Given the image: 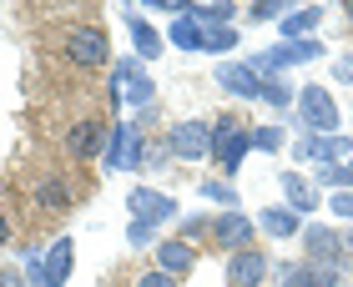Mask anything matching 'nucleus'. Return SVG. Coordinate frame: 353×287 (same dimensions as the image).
Listing matches in <instances>:
<instances>
[{
	"label": "nucleus",
	"mask_w": 353,
	"mask_h": 287,
	"mask_svg": "<svg viewBox=\"0 0 353 287\" xmlns=\"http://www.w3.org/2000/svg\"><path fill=\"white\" fill-rule=\"evenodd\" d=\"M192 267H197L192 242H182V237H176V242H157V273H167V277L176 282V277H187Z\"/></svg>",
	"instance_id": "obj_10"
},
{
	"label": "nucleus",
	"mask_w": 353,
	"mask_h": 287,
	"mask_svg": "<svg viewBox=\"0 0 353 287\" xmlns=\"http://www.w3.org/2000/svg\"><path fill=\"white\" fill-rule=\"evenodd\" d=\"M137 287H176V282H172V277H167V273H147V277H141V282H137Z\"/></svg>",
	"instance_id": "obj_32"
},
{
	"label": "nucleus",
	"mask_w": 353,
	"mask_h": 287,
	"mask_svg": "<svg viewBox=\"0 0 353 287\" xmlns=\"http://www.w3.org/2000/svg\"><path fill=\"white\" fill-rule=\"evenodd\" d=\"M348 167H353V162H348Z\"/></svg>",
	"instance_id": "obj_37"
},
{
	"label": "nucleus",
	"mask_w": 353,
	"mask_h": 287,
	"mask_svg": "<svg viewBox=\"0 0 353 287\" xmlns=\"http://www.w3.org/2000/svg\"><path fill=\"white\" fill-rule=\"evenodd\" d=\"M303 247H308L313 267H339L343 262V237L328 232V227H308L303 232Z\"/></svg>",
	"instance_id": "obj_8"
},
{
	"label": "nucleus",
	"mask_w": 353,
	"mask_h": 287,
	"mask_svg": "<svg viewBox=\"0 0 353 287\" xmlns=\"http://www.w3.org/2000/svg\"><path fill=\"white\" fill-rule=\"evenodd\" d=\"M283 0H252L248 6V21H283Z\"/></svg>",
	"instance_id": "obj_26"
},
{
	"label": "nucleus",
	"mask_w": 353,
	"mask_h": 287,
	"mask_svg": "<svg viewBox=\"0 0 353 287\" xmlns=\"http://www.w3.org/2000/svg\"><path fill=\"white\" fill-rule=\"evenodd\" d=\"M71 262H76L71 237H56V242H51V252H46V282H51V287H66V277H71Z\"/></svg>",
	"instance_id": "obj_13"
},
{
	"label": "nucleus",
	"mask_w": 353,
	"mask_h": 287,
	"mask_svg": "<svg viewBox=\"0 0 353 287\" xmlns=\"http://www.w3.org/2000/svg\"><path fill=\"white\" fill-rule=\"evenodd\" d=\"M66 56L76 61V66H86V71H96V66H106V61H111V51H106V36H101L96 25L71 30V36H66Z\"/></svg>",
	"instance_id": "obj_6"
},
{
	"label": "nucleus",
	"mask_w": 353,
	"mask_h": 287,
	"mask_svg": "<svg viewBox=\"0 0 353 287\" xmlns=\"http://www.w3.org/2000/svg\"><path fill=\"white\" fill-rule=\"evenodd\" d=\"M298 116L313 136H333L339 131V101L328 86H298Z\"/></svg>",
	"instance_id": "obj_1"
},
{
	"label": "nucleus",
	"mask_w": 353,
	"mask_h": 287,
	"mask_svg": "<svg viewBox=\"0 0 353 287\" xmlns=\"http://www.w3.org/2000/svg\"><path fill=\"white\" fill-rule=\"evenodd\" d=\"M263 277H268V257L263 252H252V247L232 252V262H228V282L232 287H258Z\"/></svg>",
	"instance_id": "obj_12"
},
{
	"label": "nucleus",
	"mask_w": 353,
	"mask_h": 287,
	"mask_svg": "<svg viewBox=\"0 0 353 287\" xmlns=\"http://www.w3.org/2000/svg\"><path fill=\"white\" fill-rule=\"evenodd\" d=\"M328 212H339V217L353 222V191H333V197H328Z\"/></svg>",
	"instance_id": "obj_30"
},
{
	"label": "nucleus",
	"mask_w": 353,
	"mask_h": 287,
	"mask_svg": "<svg viewBox=\"0 0 353 287\" xmlns=\"http://www.w3.org/2000/svg\"><path fill=\"white\" fill-rule=\"evenodd\" d=\"M293 86H288V81H278V76H272V81H263V101L268 106H278V111H288V101H293Z\"/></svg>",
	"instance_id": "obj_24"
},
{
	"label": "nucleus",
	"mask_w": 353,
	"mask_h": 287,
	"mask_svg": "<svg viewBox=\"0 0 353 287\" xmlns=\"http://www.w3.org/2000/svg\"><path fill=\"white\" fill-rule=\"evenodd\" d=\"M126 15V30H132V45H137V61H152V56H162V36L141 21L137 10H121Z\"/></svg>",
	"instance_id": "obj_15"
},
{
	"label": "nucleus",
	"mask_w": 353,
	"mask_h": 287,
	"mask_svg": "<svg viewBox=\"0 0 353 287\" xmlns=\"http://www.w3.org/2000/svg\"><path fill=\"white\" fill-rule=\"evenodd\" d=\"M318 21H323V6H303L293 15H283L278 30H283V41H308L313 30H318Z\"/></svg>",
	"instance_id": "obj_14"
},
{
	"label": "nucleus",
	"mask_w": 353,
	"mask_h": 287,
	"mask_svg": "<svg viewBox=\"0 0 353 287\" xmlns=\"http://www.w3.org/2000/svg\"><path fill=\"white\" fill-rule=\"evenodd\" d=\"M232 15H237V6H228V0H212V6H192V21H197L202 30H212V25H232Z\"/></svg>",
	"instance_id": "obj_18"
},
{
	"label": "nucleus",
	"mask_w": 353,
	"mask_h": 287,
	"mask_svg": "<svg viewBox=\"0 0 353 287\" xmlns=\"http://www.w3.org/2000/svg\"><path fill=\"white\" fill-rule=\"evenodd\" d=\"M202 232H207V217H192L182 227V242H192V237H202Z\"/></svg>",
	"instance_id": "obj_31"
},
{
	"label": "nucleus",
	"mask_w": 353,
	"mask_h": 287,
	"mask_svg": "<svg viewBox=\"0 0 353 287\" xmlns=\"http://www.w3.org/2000/svg\"><path fill=\"white\" fill-rule=\"evenodd\" d=\"M0 287H26V277L15 273V267H6V273H0Z\"/></svg>",
	"instance_id": "obj_34"
},
{
	"label": "nucleus",
	"mask_w": 353,
	"mask_h": 287,
	"mask_svg": "<svg viewBox=\"0 0 353 287\" xmlns=\"http://www.w3.org/2000/svg\"><path fill=\"white\" fill-rule=\"evenodd\" d=\"M152 96H157V86L141 71V61H117L111 66V101L117 106H152Z\"/></svg>",
	"instance_id": "obj_2"
},
{
	"label": "nucleus",
	"mask_w": 353,
	"mask_h": 287,
	"mask_svg": "<svg viewBox=\"0 0 353 287\" xmlns=\"http://www.w3.org/2000/svg\"><path fill=\"white\" fill-rule=\"evenodd\" d=\"M252 147H258V151H278L283 131H278V126H252Z\"/></svg>",
	"instance_id": "obj_27"
},
{
	"label": "nucleus",
	"mask_w": 353,
	"mask_h": 287,
	"mask_svg": "<svg viewBox=\"0 0 353 287\" xmlns=\"http://www.w3.org/2000/svg\"><path fill=\"white\" fill-rule=\"evenodd\" d=\"M283 287H328V277H323V267H313V262H298V267L283 262Z\"/></svg>",
	"instance_id": "obj_19"
},
{
	"label": "nucleus",
	"mask_w": 353,
	"mask_h": 287,
	"mask_svg": "<svg viewBox=\"0 0 353 287\" xmlns=\"http://www.w3.org/2000/svg\"><path fill=\"white\" fill-rule=\"evenodd\" d=\"M202 197H207V202L232 206V202H237V191H232V182H202Z\"/></svg>",
	"instance_id": "obj_28"
},
{
	"label": "nucleus",
	"mask_w": 353,
	"mask_h": 287,
	"mask_svg": "<svg viewBox=\"0 0 353 287\" xmlns=\"http://www.w3.org/2000/svg\"><path fill=\"white\" fill-rule=\"evenodd\" d=\"M126 141H132V121L111 126V147H106V171H121V167H126Z\"/></svg>",
	"instance_id": "obj_21"
},
{
	"label": "nucleus",
	"mask_w": 353,
	"mask_h": 287,
	"mask_svg": "<svg viewBox=\"0 0 353 287\" xmlns=\"http://www.w3.org/2000/svg\"><path fill=\"white\" fill-rule=\"evenodd\" d=\"M217 86L228 96H237V101H258V96H263V76L252 71L248 61H222V66H217Z\"/></svg>",
	"instance_id": "obj_7"
},
{
	"label": "nucleus",
	"mask_w": 353,
	"mask_h": 287,
	"mask_svg": "<svg viewBox=\"0 0 353 287\" xmlns=\"http://www.w3.org/2000/svg\"><path fill=\"white\" fill-rule=\"evenodd\" d=\"M333 76H339V81H353V61H348V56L333 61Z\"/></svg>",
	"instance_id": "obj_33"
},
{
	"label": "nucleus",
	"mask_w": 353,
	"mask_h": 287,
	"mask_svg": "<svg viewBox=\"0 0 353 287\" xmlns=\"http://www.w3.org/2000/svg\"><path fill=\"white\" fill-rule=\"evenodd\" d=\"M10 242V222H6V212H0V247Z\"/></svg>",
	"instance_id": "obj_35"
},
{
	"label": "nucleus",
	"mask_w": 353,
	"mask_h": 287,
	"mask_svg": "<svg viewBox=\"0 0 353 287\" xmlns=\"http://www.w3.org/2000/svg\"><path fill=\"white\" fill-rule=\"evenodd\" d=\"M167 41L176 45V51H202V45H207V30L192 21V15H182V21L167 25Z\"/></svg>",
	"instance_id": "obj_17"
},
{
	"label": "nucleus",
	"mask_w": 353,
	"mask_h": 287,
	"mask_svg": "<svg viewBox=\"0 0 353 287\" xmlns=\"http://www.w3.org/2000/svg\"><path fill=\"white\" fill-rule=\"evenodd\" d=\"M36 202L46 206V212H66V206H71V191H66V182H61V177H46L41 191H36Z\"/></svg>",
	"instance_id": "obj_20"
},
{
	"label": "nucleus",
	"mask_w": 353,
	"mask_h": 287,
	"mask_svg": "<svg viewBox=\"0 0 353 287\" xmlns=\"http://www.w3.org/2000/svg\"><path fill=\"white\" fill-rule=\"evenodd\" d=\"M283 197H288V212H313L318 206V191L298 177V171H283Z\"/></svg>",
	"instance_id": "obj_16"
},
{
	"label": "nucleus",
	"mask_w": 353,
	"mask_h": 287,
	"mask_svg": "<svg viewBox=\"0 0 353 287\" xmlns=\"http://www.w3.org/2000/svg\"><path fill=\"white\" fill-rule=\"evenodd\" d=\"M232 45H237V30H232V25H212V30H207V45H202V51L217 56V51H232Z\"/></svg>",
	"instance_id": "obj_25"
},
{
	"label": "nucleus",
	"mask_w": 353,
	"mask_h": 287,
	"mask_svg": "<svg viewBox=\"0 0 353 287\" xmlns=\"http://www.w3.org/2000/svg\"><path fill=\"white\" fill-rule=\"evenodd\" d=\"M101 136H111L96 116H86V121H76L71 131H66V151L76 156V162H91L96 151H101Z\"/></svg>",
	"instance_id": "obj_9"
},
{
	"label": "nucleus",
	"mask_w": 353,
	"mask_h": 287,
	"mask_svg": "<svg viewBox=\"0 0 353 287\" xmlns=\"http://www.w3.org/2000/svg\"><path fill=\"white\" fill-rule=\"evenodd\" d=\"M126 212H132L137 222H172L182 206H176V197H162V191H152V187H132L126 191Z\"/></svg>",
	"instance_id": "obj_5"
},
{
	"label": "nucleus",
	"mask_w": 353,
	"mask_h": 287,
	"mask_svg": "<svg viewBox=\"0 0 353 287\" xmlns=\"http://www.w3.org/2000/svg\"><path fill=\"white\" fill-rule=\"evenodd\" d=\"M263 227L272 237H293L298 232V212H288V206H263Z\"/></svg>",
	"instance_id": "obj_22"
},
{
	"label": "nucleus",
	"mask_w": 353,
	"mask_h": 287,
	"mask_svg": "<svg viewBox=\"0 0 353 287\" xmlns=\"http://www.w3.org/2000/svg\"><path fill=\"white\" fill-rule=\"evenodd\" d=\"M252 147V126H237V121H217L212 126V162L222 171H237L243 167V156Z\"/></svg>",
	"instance_id": "obj_3"
},
{
	"label": "nucleus",
	"mask_w": 353,
	"mask_h": 287,
	"mask_svg": "<svg viewBox=\"0 0 353 287\" xmlns=\"http://www.w3.org/2000/svg\"><path fill=\"white\" fill-rule=\"evenodd\" d=\"M343 10H348V25H353V0H348V6H343Z\"/></svg>",
	"instance_id": "obj_36"
},
{
	"label": "nucleus",
	"mask_w": 353,
	"mask_h": 287,
	"mask_svg": "<svg viewBox=\"0 0 353 287\" xmlns=\"http://www.w3.org/2000/svg\"><path fill=\"white\" fill-rule=\"evenodd\" d=\"M212 237H217L228 252L252 247V222H248V212H222V217L212 222Z\"/></svg>",
	"instance_id": "obj_11"
},
{
	"label": "nucleus",
	"mask_w": 353,
	"mask_h": 287,
	"mask_svg": "<svg viewBox=\"0 0 353 287\" xmlns=\"http://www.w3.org/2000/svg\"><path fill=\"white\" fill-rule=\"evenodd\" d=\"M152 237H157V227H152V222H132V227H126V242H132V247H147Z\"/></svg>",
	"instance_id": "obj_29"
},
{
	"label": "nucleus",
	"mask_w": 353,
	"mask_h": 287,
	"mask_svg": "<svg viewBox=\"0 0 353 287\" xmlns=\"http://www.w3.org/2000/svg\"><path fill=\"white\" fill-rule=\"evenodd\" d=\"M318 187H328V191H353V167H318Z\"/></svg>",
	"instance_id": "obj_23"
},
{
	"label": "nucleus",
	"mask_w": 353,
	"mask_h": 287,
	"mask_svg": "<svg viewBox=\"0 0 353 287\" xmlns=\"http://www.w3.org/2000/svg\"><path fill=\"white\" fill-rule=\"evenodd\" d=\"M167 151L182 156V162H202V156H212V131H207V121H176L167 131Z\"/></svg>",
	"instance_id": "obj_4"
}]
</instances>
